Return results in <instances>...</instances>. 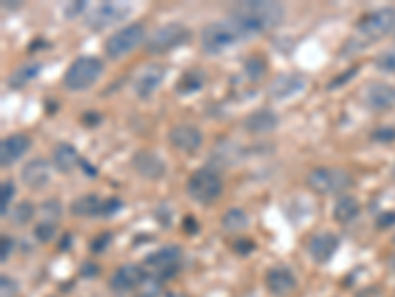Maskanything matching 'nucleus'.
<instances>
[{"label": "nucleus", "mask_w": 395, "mask_h": 297, "mask_svg": "<svg viewBox=\"0 0 395 297\" xmlns=\"http://www.w3.org/2000/svg\"><path fill=\"white\" fill-rule=\"evenodd\" d=\"M285 18V6L273 0H247L230 6V20L241 32L243 40L275 30Z\"/></svg>", "instance_id": "nucleus-1"}, {"label": "nucleus", "mask_w": 395, "mask_h": 297, "mask_svg": "<svg viewBox=\"0 0 395 297\" xmlns=\"http://www.w3.org/2000/svg\"><path fill=\"white\" fill-rule=\"evenodd\" d=\"M395 30V8L394 6H385L380 10H374L366 15L358 26L354 30V36L346 44L344 56H350L354 52H362L366 46L380 42L381 38H385L387 34H392Z\"/></svg>", "instance_id": "nucleus-2"}, {"label": "nucleus", "mask_w": 395, "mask_h": 297, "mask_svg": "<svg viewBox=\"0 0 395 297\" xmlns=\"http://www.w3.org/2000/svg\"><path fill=\"white\" fill-rule=\"evenodd\" d=\"M239 40H243L241 32L235 28L232 20H221V22H212L204 26L200 32V44L207 56H220L234 48Z\"/></svg>", "instance_id": "nucleus-3"}, {"label": "nucleus", "mask_w": 395, "mask_h": 297, "mask_svg": "<svg viewBox=\"0 0 395 297\" xmlns=\"http://www.w3.org/2000/svg\"><path fill=\"white\" fill-rule=\"evenodd\" d=\"M103 75V61L95 56H79L63 74V88L70 91H85L93 88Z\"/></svg>", "instance_id": "nucleus-4"}, {"label": "nucleus", "mask_w": 395, "mask_h": 297, "mask_svg": "<svg viewBox=\"0 0 395 297\" xmlns=\"http://www.w3.org/2000/svg\"><path fill=\"white\" fill-rule=\"evenodd\" d=\"M147 28L141 22H132L105 40V54L109 59H123L141 44H147Z\"/></svg>", "instance_id": "nucleus-5"}, {"label": "nucleus", "mask_w": 395, "mask_h": 297, "mask_svg": "<svg viewBox=\"0 0 395 297\" xmlns=\"http://www.w3.org/2000/svg\"><path fill=\"white\" fill-rule=\"evenodd\" d=\"M186 193L198 204H214L223 193V180L210 166L194 171L188 178Z\"/></svg>", "instance_id": "nucleus-6"}, {"label": "nucleus", "mask_w": 395, "mask_h": 297, "mask_svg": "<svg viewBox=\"0 0 395 297\" xmlns=\"http://www.w3.org/2000/svg\"><path fill=\"white\" fill-rule=\"evenodd\" d=\"M354 180L344 169L336 166H316L307 175V186L316 194H334L348 191Z\"/></svg>", "instance_id": "nucleus-7"}, {"label": "nucleus", "mask_w": 395, "mask_h": 297, "mask_svg": "<svg viewBox=\"0 0 395 297\" xmlns=\"http://www.w3.org/2000/svg\"><path fill=\"white\" fill-rule=\"evenodd\" d=\"M192 38V32L184 24H178V22H168V24H162L159 28L154 30L150 36H148L147 48L148 54H154V56H161L166 52H172L180 46L188 44Z\"/></svg>", "instance_id": "nucleus-8"}, {"label": "nucleus", "mask_w": 395, "mask_h": 297, "mask_svg": "<svg viewBox=\"0 0 395 297\" xmlns=\"http://www.w3.org/2000/svg\"><path fill=\"white\" fill-rule=\"evenodd\" d=\"M132 12V4L129 2H101L93 8H89L85 15V26L93 32H103V30L111 28L119 22H123L127 16Z\"/></svg>", "instance_id": "nucleus-9"}, {"label": "nucleus", "mask_w": 395, "mask_h": 297, "mask_svg": "<svg viewBox=\"0 0 395 297\" xmlns=\"http://www.w3.org/2000/svg\"><path fill=\"white\" fill-rule=\"evenodd\" d=\"M308 86V77L298 72H285L278 74L271 84H269V97H273L275 102H287L294 95H298L301 91H305Z\"/></svg>", "instance_id": "nucleus-10"}, {"label": "nucleus", "mask_w": 395, "mask_h": 297, "mask_svg": "<svg viewBox=\"0 0 395 297\" xmlns=\"http://www.w3.org/2000/svg\"><path fill=\"white\" fill-rule=\"evenodd\" d=\"M164 77H166V70L161 64H147L139 74L134 75V82H132L134 95L143 102L150 99L156 93V89L162 86Z\"/></svg>", "instance_id": "nucleus-11"}, {"label": "nucleus", "mask_w": 395, "mask_h": 297, "mask_svg": "<svg viewBox=\"0 0 395 297\" xmlns=\"http://www.w3.org/2000/svg\"><path fill=\"white\" fill-rule=\"evenodd\" d=\"M180 262H182V248L180 246H162L161 250L152 252L145 260V264L154 267L159 271L161 278H172L176 271L180 269Z\"/></svg>", "instance_id": "nucleus-12"}, {"label": "nucleus", "mask_w": 395, "mask_h": 297, "mask_svg": "<svg viewBox=\"0 0 395 297\" xmlns=\"http://www.w3.org/2000/svg\"><path fill=\"white\" fill-rule=\"evenodd\" d=\"M168 141L170 145L180 151V153H196L198 148L202 147L204 143V135L202 131L192 125V123H180V125H174L168 133Z\"/></svg>", "instance_id": "nucleus-13"}, {"label": "nucleus", "mask_w": 395, "mask_h": 297, "mask_svg": "<svg viewBox=\"0 0 395 297\" xmlns=\"http://www.w3.org/2000/svg\"><path fill=\"white\" fill-rule=\"evenodd\" d=\"M364 104L372 111H389L395 107V86L392 84H369L364 88Z\"/></svg>", "instance_id": "nucleus-14"}, {"label": "nucleus", "mask_w": 395, "mask_h": 297, "mask_svg": "<svg viewBox=\"0 0 395 297\" xmlns=\"http://www.w3.org/2000/svg\"><path fill=\"white\" fill-rule=\"evenodd\" d=\"M132 169L147 180H161L166 175V164L152 151H136L132 155Z\"/></svg>", "instance_id": "nucleus-15"}, {"label": "nucleus", "mask_w": 395, "mask_h": 297, "mask_svg": "<svg viewBox=\"0 0 395 297\" xmlns=\"http://www.w3.org/2000/svg\"><path fill=\"white\" fill-rule=\"evenodd\" d=\"M145 280H147V276H145L143 267L134 266V264H125V266L115 269V274L109 280V285H111L113 291L127 294V291H131L134 287H141Z\"/></svg>", "instance_id": "nucleus-16"}, {"label": "nucleus", "mask_w": 395, "mask_h": 297, "mask_svg": "<svg viewBox=\"0 0 395 297\" xmlns=\"http://www.w3.org/2000/svg\"><path fill=\"white\" fill-rule=\"evenodd\" d=\"M20 178L22 182L32 189V191H40L50 184L52 180V166L45 159H32L28 163L22 166L20 171Z\"/></svg>", "instance_id": "nucleus-17"}, {"label": "nucleus", "mask_w": 395, "mask_h": 297, "mask_svg": "<svg viewBox=\"0 0 395 297\" xmlns=\"http://www.w3.org/2000/svg\"><path fill=\"white\" fill-rule=\"evenodd\" d=\"M32 147V139L24 133H14L6 137L0 145V164L12 166L16 164Z\"/></svg>", "instance_id": "nucleus-18"}, {"label": "nucleus", "mask_w": 395, "mask_h": 297, "mask_svg": "<svg viewBox=\"0 0 395 297\" xmlns=\"http://www.w3.org/2000/svg\"><path fill=\"white\" fill-rule=\"evenodd\" d=\"M265 285L275 297H287L296 289V278L287 267H271L265 276Z\"/></svg>", "instance_id": "nucleus-19"}, {"label": "nucleus", "mask_w": 395, "mask_h": 297, "mask_svg": "<svg viewBox=\"0 0 395 297\" xmlns=\"http://www.w3.org/2000/svg\"><path fill=\"white\" fill-rule=\"evenodd\" d=\"M338 246H340V240L336 234L332 232H321L316 236L310 238L308 242V253L310 258L316 262V264H328L334 253L338 252Z\"/></svg>", "instance_id": "nucleus-20"}, {"label": "nucleus", "mask_w": 395, "mask_h": 297, "mask_svg": "<svg viewBox=\"0 0 395 297\" xmlns=\"http://www.w3.org/2000/svg\"><path fill=\"white\" fill-rule=\"evenodd\" d=\"M243 129L251 135H265L275 131L278 125L277 113H273L271 109H257L253 113H249L247 117L241 121Z\"/></svg>", "instance_id": "nucleus-21"}, {"label": "nucleus", "mask_w": 395, "mask_h": 297, "mask_svg": "<svg viewBox=\"0 0 395 297\" xmlns=\"http://www.w3.org/2000/svg\"><path fill=\"white\" fill-rule=\"evenodd\" d=\"M243 155L245 151L243 147H239L235 141H230V139H221L220 143L216 147L212 148V161L216 163V166H235L243 161Z\"/></svg>", "instance_id": "nucleus-22"}, {"label": "nucleus", "mask_w": 395, "mask_h": 297, "mask_svg": "<svg viewBox=\"0 0 395 297\" xmlns=\"http://www.w3.org/2000/svg\"><path fill=\"white\" fill-rule=\"evenodd\" d=\"M79 163H81L79 153L70 143H58L52 151V164L56 166V171L63 173V175L72 173L75 166H79Z\"/></svg>", "instance_id": "nucleus-23"}, {"label": "nucleus", "mask_w": 395, "mask_h": 297, "mask_svg": "<svg viewBox=\"0 0 395 297\" xmlns=\"http://www.w3.org/2000/svg\"><path fill=\"white\" fill-rule=\"evenodd\" d=\"M42 68H44L42 61H26V64L18 66L12 75L8 77V86H10V89L26 88L32 79H36L40 75Z\"/></svg>", "instance_id": "nucleus-24"}, {"label": "nucleus", "mask_w": 395, "mask_h": 297, "mask_svg": "<svg viewBox=\"0 0 395 297\" xmlns=\"http://www.w3.org/2000/svg\"><path fill=\"white\" fill-rule=\"evenodd\" d=\"M103 200L97 194H83L75 198L72 202V214L81 216V218H91V216H101Z\"/></svg>", "instance_id": "nucleus-25"}, {"label": "nucleus", "mask_w": 395, "mask_h": 297, "mask_svg": "<svg viewBox=\"0 0 395 297\" xmlns=\"http://www.w3.org/2000/svg\"><path fill=\"white\" fill-rule=\"evenodd\" d=\"M360 210H362V207H360L358 198H354L350 194H344V196L338 198L336 204H334V220L340 224L352 222L354 218H358Z\"/></svg>", "instance_id": "nucleus-26"}, {"label": "nucleus", "mask_w": 395, "mask_h": 297, "mask_svg": "<svg viewBox=\"0 0 395 297\" xmlns=\"http://www.w3.org/2000/svg\"><path fill=\"white\" fill-rule=\"evenodd\" d=\"M221 226L225 232H241L249 226V216L243 208H230L221 216Z\"/></svg>", "instance_id": "nucleus-27"}, {"label": "nucleus", "mask_w": 395, "mask_h": 297, "mask_svg": "<svg viewBox=\"0 0 395 297\" xmlns=\"http://www.w3.org/2000/svg\"><path fill=\"white\" fill-rule=\"evenodd\" d=\"M205 75L202 70H190L186 74L180 77L178 86H176V91L182 93V95H190V93H196L200 89L204 88Z\"/></svg>", "instance_id": "nucleus-28"}, {"label": "nucleus", "mask_w": 395, "mask_h": 297, "mask_svg": "<svg viewBox=\"0 0 395 297\" xmlns=\"http://www.w3.org/2000/svg\"><path fill=\"white\" fill-rule=\"evenodd\" d=\"M34 216H36V207H34L30 200L18 202L16 208H12V212H10V218H12V222H14L16 226H24V224L32 222Z\"/></svg>", "instance_id": "nucleus-29"}, {"label": "nucleus", "mask_w": 395, "mask_h": 297, "mask_svg": "<svg viewBox=\"0 0 395 297\" xmlns=\"http://www.w3.org/2000/svg\"><path fill=\"white\" fill-rule=\"evenodd\" d=\"M243 66H245V74L251 82H259L267 74V59L261 56H249Z\"/></svg>", "instance_id": "nucleus-30"}, {"label": "nucleus", "mask_w": 395, "mask_h": 297, "mask_svg": "<svg viewBox=\"0 0 395 297\" xmlns=\"http://www.w3.org/2000/svg\"><path fill=\"white\" fill-rule=\"evenodd\" d=\"M56 234H58V224H54L52 220L40 222L34 228V236H36L38 242H42V244L52 242V240L56 238Z\"/></svg>", "instance_id": "nucleus-31"}, {"label": "nucleus", "mask_w": 395, "mask_h": 297, "mask_svg": "<svg viewBox=\"0 0 395 297\" xmlns=\"http://www.w3.org/2000/svg\"><path fill=\"white\" fill-rule=\"evenodd\" d=\"M16 189L12 180H6L2 182V189H0V214L6 216L8 214V208L12 204V198H14Z\"/></svg>", "instance_id": "nucleus-32"}, {"label": "nucleus", "mask_w": 395, "mask_h": 297, "mask_svg": "<svg viewBox=\"0 0 395 297\" xmlns=\"http://www.w3.org/2000/svg\"><path fill=\"white\" fill-rule=\"evenodd\" d=\"M376 68L383 74H395V48L381 52L376 58Z\"/></svg>", "instance_id": "nucleus-33"}, {"label": "nucleus", "mask_w": 395, "mask_h": 297, "mask_svg": "<svg viewBox=\"0 0 395 297\" xmlns=\"http://www.w3.org/2000/svg\"><path fill=\"white\" fill-rule=\"evenodd\" d=\"M162 294V282L159 278L150 276L141 285V296L143 297H159Z\"/></svg>", "instance_id": "nucleus-34"}, {"label": "nucleus", "mask_w": 395, "mask_h": 297, "mask_svg": "<svg viewBox=\"0 0 395 297\" xmlns=\"http://www.w3.org/2000/svg\"><path fill=\"white\" fill-rule=\"evenodd\" d=\"M374 141H378V143H383V145H387V143H394L395 141V127L392 125H383V127H378L374 133L369 135Z\"/></svg>", "instance_id": "nucleus-35"}, {"label": "nucleus", "mask_w": 395, "mask_h": 297, "mask_svg": "<svg viewBox=\"0 0 395 297\" xmlns=\"http://www.w3.org/2000/svg\"><path fill=\"white\" fill-rule=\"evenodd\" d=\"M113 242V234L111 232H103L99 236H95L91 240V252L93 253H103Z\"/></svg>", "instance_id": "nucleus-36"}, {"label": "nucleus", "mask_w": 395, "mask_h": 297, "mask_svg": "<svg viewBox=\"0 0 395 297\" xmlns=\"http://www.w3.org/2000/svg\"><path fill=\"white\" fill-rule=\"evenodd\" d=\"M123 208V200L117 198V196H111V198H105L103 200V208H101V216L103 218H109V216H115L117 212H121Z\"/></svg>", "instance_id": "nucleus-37"}, {"label": "nucleus", "mask_w": 395, "mask_h": 297, "mask_svg": "<svg viewBox=\"0 0 395 297\" xmlns=\"http://www.w3.org/2000/svg\"><path fill=\"white\" fill-rule=\"evenodd\" d=\"M63 15H65V18H70V20L81 15H88V2L85 0H77V2L65 4L63 6Z\"/></svg>", "instance_id": "nucleus-38"}, {"label": "nucleus", "mask_w": 395, "mask_h": 297, "mask_svg": "<svg viewBox=\"0 0 395 297\" xmlns=\"http://www.w3.org/2000/svg\"><path fill=\"white\" fill-rule=\"evenodd\" d=\"M358 72H360V66H352L350 70H346L342 75H336V77L328 84V89H336V88H342V86H346L352 77H356V75H358Z\"/></svg>", "instance_id": "nucleus-39"}, {"label": "nucleus", "mask_w": 395, "mask_h": 297, "mask_svg": "<svg viewBox=\"0 0 395 297\" xmlns=\"http://www.w3.org/2000/svg\"><path fill=\"white\" fill-rule=\"evenodd\" d=\"M18 294V283L8 278V276H2L0 278V296L2 297H16Z\"/></svg>", "instance_id": "nucleus-40"}, {"label": "nucleus", "mask_w": 395, "mask_h": 297, "mask_svg": "<svg viewBox=\"0 0 395 297\" xmlns=\"http://www.w3.org/2000/svg\"><path fill=\"white\" fill-rule=\"evenodd\" d=\"M234 250L237 256H249L255 250V242L251 238H237L234 242Z\"/></svg>", "instance_id": "nucleus-41"}, {"label": "nucleus", "mask_w": 395, "mask_h": 297, "mask_svg": "<svg viewBox=\"0 0 395 297\" xmlns=\"http://www.w3.org/2000/svg\"><path fill=\"white\" fill-rule=\"evenodd\" d=\"M40 210L44 212L45 216H50V218H59V216H61V212H63V210H61V202L56 200V198L45 200Z\"/></svg>", "instance_id": "nucleus-42"}, {"label": "nucleus", "mask_w": 395, "mask_h": 297, "mask_svg": "<svg viewBox=\"0 0 395 297\" xmlns=\"http://www.w3.org/2000/svg\"><path fill=\"white\" fill-rule=\"evenodd\" d=\"M14 250V240L10 236H2L0 240V262H6Z\"/></svg>", "instance_id": "nucleus-43"}, {"label": "nucleus", "mask_w": 395, "mask_h": 297, "mask_svg": "<svg viewBox=\"0 0 395 297\" xmlns=\"http://www.w3.org/2000/svg\"><path fill=\"white\" fill-rule=\"evenodd\" d=\"M392 226H395V210H392V212H383L380 218H378V228H392Z\"/></svg>", "instance_id": "nucleus-44"}, {"label": "nucleus", "mask_w": 395, "mask_h": 297, "mask_svg": "<svg viewBox=\"0 0 395 297\" xmlns=\"http://www.w3.org/2000/svg\"><path fill=\"white\" fill-rule=\"evenodd\" d=\"M99 271H101V267L97 266V264H93V262H88V264L81 266V276L83 278H97Z\"/></svg>", "instance_id": "nucleus-45"}, {"label": "nucleus", "mask_w": 395, "mask_h": 297, "mask_svg": "<svg viewBox=\"0 0 395 297\" xmlns=\"http://www.w3.org/2000/svg\"><path fill=\"white\" fill-rule=\"evenodd\" d=\"M101 113H97V111H85V115H83V123H85L88 127H95V125L101 123Z\"/></svg>", "instance_id": "nucleus-46"}, {"label": "nucleus", "mask_w": 395, "mask_h": 297, "mask_svg": "<svg viewBox=\"0 0 395 297\" xmlns=\"http://www.w3.org/2000/svg\"><path fill=\"white\" fill-rule=\"evenodd\" d=\"M182 228H184L188 234H194V232H198V230H200L198 220H196L194 216H186V220H184V224H182Z\"/></svg>", "instance_id": "nucleus-47"}, {"label": "nucleus", "mask_w": 395, "mask_h": 297, "mask_svg": "<svg viewBox=\"0 0 395 297\" xmlns=\"http://www.w3.org/2000/svg\"><path fill=\"white\" fill-rule=\"evenodd\" d=\"M79 166H81V169H83L85 173H89V175H91V178L95 177V175H97V169H93V166H91V163H89V161H83V159H81V163H79Z\"/></svg>", "instance_id": "nucleus-48"}, {"label": "nucleus", "mask_w": 395, "mask_h": 297, "mask_svg": "<svg viewBox=\"0 0 395 297\" xmlns=\"http://www.w3.org/2000/svg\"><path fill=\"white\" fill-rule=\"evenodd\" d=\"M166 297H188L186 294H168Z\"/></svg>", "instance_id": "nucleus-49"}, {"label": "nucleus", "mask_w": 395, "mask_h": 297, "mask_svg": "<svg viewBox=\"0 0 395 297\" xmlns=\"http://www.w3.org/2000/svg\"><path fill=\"white\" fill-rule=\"evenodd\" d=\"M394 242H395V236H394Z\"/></svg>", "instance_id": "nucleus-50"}]
</instances>
